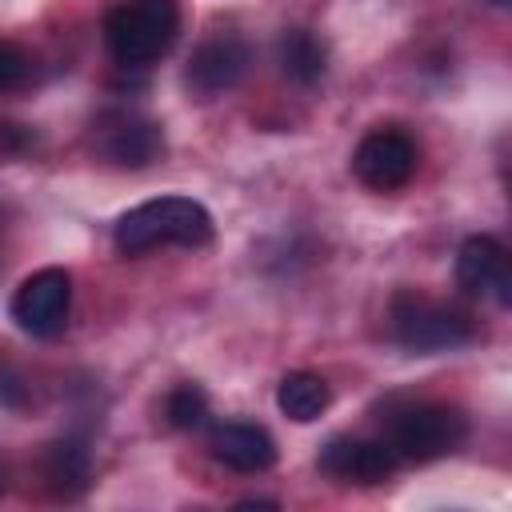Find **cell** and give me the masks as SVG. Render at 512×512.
Returning a JSON list of instances; mask_svg holds the SVG:
<instances>
[{
	"mask_svg": "<svg viewBox=\"0 0 512 512\" xmlns=\"http://www.w3.org/2000/svg\"><path fill=\"white\" fill-rule=\"evenodd\" d=\"M164 416H168L172 428H184V432L200 428L208 420V396H204V388L200 384H176L168 392V400H164Z\"/></svg>",
	"mask_w": 512,
	"mask_h": 512,
	"instance_id": "9a60e30c",
	"label": "cell"
},
{
	"mask_svg": "<svg viewBox=\"0 0 512 512\" xmlns=\"http://www.w3.org/2000/svg\"><path fill=\"white\" fill-rule=\"evenodd\" d=\"M396 452L384 440H352V436H336L324 444L320 452V468L336 480L348 484H384L396 472Z\"/></svg>",
	"mask_w": 512,
	"mask_h": 512,
	"instance_id": "30bf717a",
	"label": "cell"
},
{
	"mask_svg": "<svg viewBox=\"0 0 512 512\" xmlns=\"http://www.w3.org/2000/svg\"><path fill=\"white\" fill-rule=\"evenodd\" d=\"M468 436V420L460 416V408L448 404H408L388 420V436L384 444L396 452V460H412V464H428L440 460L448 452H456Z\"/></svg>",
	"mask_w": 512,
	"mask_h": 512,
	"instance_id": "277c9868",
	"label": "cell"
},
{
	"mask_svg": "<svg viewBox=\"0 0 512 512\" xmlns=\"http://www.w3.org/2000/svg\"><path fill=\"white\" fill-rule=\"evenodd\" d=\"M324 68H328V48H324V40L316 32L288 28L280 36V72L288 80H296V84L308 88V84H316L324 76Z\"/></svg>",
	"mask_w": 512,
	"mask_h": 512,
	"instance_id": "5bb4252c",
	"label": "cell"
},
{
	"mask_svg": "<svg viewBox=\"0 0 512 512\" xmlns=\"http://www.w3.org/2000/svg\"><path fill=\"white\" fill-rule=\"evenodd\" d=\"M388 320H392V336L408 352H420V356L464 348L480 332L476 320H472V312H464V308H456L448 300H432V296L412 292V288H404V292L392 296Z\"/></svg>",
	"mask_w": 512,
	"mask_h": 512,
	"instance_id": "3957f363",
	"label": "cell"
},
{
	"mask_svg": "<svg viewBox=\"0 0 512 512\" xmlns=\"http://www.w3.org/2000/svg\"><path fill=\"white\" fill-rule=\"evenodd\" d=\"M276 404H280V412H284L288 420L312 424V420H320V416L328 412L332 388H328L324 376L300 368V372H288V376L276 384Z\"/></svg>",
	"mask_w": 512,
	"mask_h": 512,
	"instance_id": "4fadbf2b",
	"label": "cell"
},
{
	"mask_svg": "<svg viewBox=\"0 0 512 512\" xmlns=\"http://www.w3.org/2000/svg\"><path fill=\"white\" fill-rule=\"evenodd\" d=\"M88 144L100 160H108L116 168H148L164 152V132L156 120H148L132 108H112L92 120Z\"/></svg>",
	"mask_w": 512,
	"mask_h": 512,
	"instance_id": "5b68a950",
	"label": "cell"
},
{
	"mask_svg": "<svg viewBox=\"0 0 512 512\" xmlns=\"http://www.w3.org/2000/svg\"><path fill=\"white\" fill-rule=\"evenodd\" d=\"M112 240L124 256H144V252H156L168 244L204 248L212 240V216L192 196H156V200H144L132 212H124L116 220Z\"/></svg>",
	"mask_w": 512,
	"mask_h": 512,
	"instance_id": "6da1fadb",
	"label": "cell"
},
{
	"mask_svg": "<svg viewBox=\"0 0 512 512\" xmlns=\"http://www.w3.org/2000/svg\"><path fill=\"white\" fill-rule=\"evenodd\" d=\"M68 308H72V276L64 268H40L24 276L8 304L16 328L36 340L60 336L68 324Z\"/></svg>",
	"mask_w": 512,
	"mask_h": 512,
	"instance_id": "8992f818",
	"label": "cell"
},
{
	"mask_svg": "<svg viewBox=\"0 0 512 512\" xmlns=\"http://www.w3.org/2000/svg\"><path fill=\"white\" fill-rule=\"evenodd\" d=\"M24 76H28V56H24V48L0 36V92L20 88Z\"/></svg>",
	"mask_w": 512,
	"mask_h": 512,
	"instance_id": "2e32d148",
	"label": "cell"
},
{
	"mask_svg": "<svg viewBox=\"0 0 512 512\" xmlns=\"http://www.w3.org/2000/svg\"><path fill=\"white\" fill-rule=\"evenodd\" d=\"M176 32H180L176 0H120L104 12V44L128 68L160 60L176 44Z\"/></svg>",
	"mask_w": 512,
	"mask_h": 512,
	"instance_id": "7a4b0ae2",
	"label": "cell"
},
{
	"mask_svg": "<svg viewBox=\"0 0 512 512\" xmlns=\"http://www.w3.org/2000/svg\"><path fill=\"white\" fill-rule=\"evenodd\" d=\"M456 284L480 300H492L500 308L512 304V264L508 248L496 236H468L456 252Z\"/></svg>",
	"mask_w": 512,
	"mask_h": 512,
	"instance_id": "ba28073f",
	"label": "cell"
},
{
	"mask_svg": "<svg viewBox=\"0 0 512 512\" xmlns=\"http://www.w3.org/2000/svg\"><path fill=\"white\" fill-rule=\"evenodd\" d=\"M248 44L240 36H208L204 44H196V52L188 56V68H184V84L192 96L200 100H212L228 88H236L248 72Z\"/></svg>",
	"mask_w": 512,
	"mask_h": 512,
	"instance_id": "9c48e42d",
	"label": "cell"
},
{
	"mask_svg": "<svg viewBox=\"0 0 512 512\" xmlns=\"http://www.w3.org/2000/svg\"><path fill=\"white\" fill-rule=\"evenodd\" d=\"M208 448L232 472H268L276 464V440L260 424H248V420L216 424L208 436Z\"/></svg>",
	"mask_w": 512,
	"mask_h": 512,
	"instance_id": "8fae6325",
	"label": "cell"
},
{
	"mask_svg": "<svg viewBox=\"0 0 512 512\" xmlns=\"http://www.w3.org/2000/svg\"><path fill=\"white\" fill-rule=\"evenodd\" d=\"M488 4H496V8H504V4H508V0H488Z\"/></svg>",
	"mask_w": 512,
	"mask_h": 512,
	"instance_id": "e0dca14e",
	"label": "cell"
},
{
	"mask_svg": "<svg viewBox=\"0 0 512 512\" xmlns=\"http://www.w3.org/2000/svg\"><path fill=\"white\" fill-rule=\"evenodd\" d=\"M40 480L52 496H80L88 484H92V452L84 448V440L76 436H64V440H52L40 456Z\"/></svg>",
	"mask_w": 512,
	"mask_h": 512,
	"instance_id": "7c38bea8",
	"label": "cell"
},
{
	"mask_svg": "<svg viewBox=\"0 0 512 512\" xmlns=\"http://www.w3.org/2000/svg\"><path fill=\"white\" fill-rule=\"evenodd\" d=\"M416 140L400 128H372L356 152H352V172L360 184H368L372 192H396L412 180L416 172Z\"/></svg>",
	"mask_w": 512,
	"mask_h": 512,
	"instance_id": "52a82bcc",
	"label": "cell"
}]
</instances>
